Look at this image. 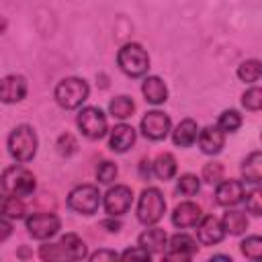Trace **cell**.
<instances>
[{
	"label": "cell",
	"instance_id": "1",
	"mask_svg": "<svg viewBox=\"0 0 262 262\" xmlns=\"http://www.w3.org/2000/svg\"><path fill=\"white\" fill-rule=\"evenodd\" d=\"M37 145H39V139L31 125H16L8 135V151L20 164L31 162L35 158Z\"/></svg>",
	"mask_w": 262,
	"mask_h": 262
},
{
	"label": "cell",
	"instance_id": "2",
	"mask_svg": "<svg viewBox=\"0 0 262 262\" xmlns=\"http://www.w3.org/2000/svg\"><path fill=\"white\" fill-rule=\"evenodd\" d=\"M90 94V86L84 78H76V76H70V78H63L59 80V84L55 86V102L61 106V108H78L82 106V102L88 98Z\"/></svg>",
	"mask_w": 262,
	"mask_h": 262
},
{
	"label": "cell",
	"instance_id": "3",
	"mask_svg": "<svg viewBox=\"0 0 262 262\" xmlns=\"http://www.w3.org/2000/svg\"><path fill=\"white\" fill-rule=\"evenodd\" d=\"M0 184L4 188V192L8 194H14V196H29L33 194L37 182H35V176L33 172H29L25 166H8L2 176H0Z\"/></svg>",
	"mask_w": 262,
	"mask_h": 262
},
{
	"label": "cell",
	"instance_id": "4",
	"mask_svg": "<svg viewBox=\"0 0 262 262\" xmlns=\"http://www.w3.org/2000/svg\"><path fill=\"white\" fill-rule=\"evenodd\" d=\"M117 63L127 76L139 78L149 68V55L139 43H125L117 53Z\"/></svg>",
	"mask_w": 262,
	"mask_h": 262
},
{
	"label": "cell",
	"instance_id": "5",
	"mask_svg": "<svg viewBox=\"0 0 262 262\" xmlns=\"http://www.w3.org/2000/svg\"><path fill=\"white\" fill-rule=\"evenodd\" d=\"M164 213H166L164 194L154 186L145 188L137 201V219L143 225H154L164 217Z\"/></svg>",
	"mask_w": 262,
	"mask_h": 262
},
{
	"label": "cell",
	"instance_id": "6",
	"mask_svg": "<svg viewBox=\"0 0 262 262\" xmlns=\"http://www.w3.org/2000/svg\"><path fill=\"white\" fill-rule=\"evenodd\" d=\"M100 190L94 184L74 186L68 194V207L80 215H94L100 207Z\"/></svg>",
	"mask_w": 262,
	"mask_h": 262
},
{
	"label": "cell",
	"instance_id": "7",
	"mask_svg": "<svg viewBox=\"0 0 262 262\" xmlns=\"http://www.w3.org/2000/svg\"><path fill=\"white\" fill-rule=\"evenodd\" d=\"M78 129L90 137V139H100L106 133V115L98 106H84L78 113Z\"/></svg>",
	"mask_w": 262,
	"mask_h": 262
},
{
	"label": "cell",
	"instance_id": "8",
	"mask_svg": "<svg viewBox=\"0 0 262 262\" xmlns=\"http://www.w3.org/2000/svg\"><path fill=\"white\" fill-rule=\"evenodd\" d=\"M59 217L53 213H33L27 217V229L35 239H49L59 231Z\"/></svg>",
	"mask_w": 262,
	"mask_h": 262
},
{
	"label": "cell",
	"instance_id": "9",
	"mask_svg": "<svg viewBox=\"0 0 262 262\" xmlns=\"http://www.w3.org/2000/svg\"><path fill=\"white\" fill-rule=\"evenodd\" d=\"M133 201V192L129 186L125 184H115L113 188H108V192L104 194V211L111 217H121L129 211Z\"/></svg>",
	"mask_w": 262,
	"mask_h": 262
},
{
	"label": "cell",
	"instance_id": "10",
	"mask_svg": "<svg viewBox=\"0 0 262 262\" xmlns=\"http://www.w3.org/2000/svg\"><path fill=\"white\" fill-rule=\"evenodd\" d=\"M141 133L151 141L164 139L170 133V117L162 111H147L141 119Z\"/></svg>",
	"mask_w": 262,
	"mask_h": 262
},
{
	"label": "cell",
	"instance_id": "11",
	"mask_svg": "<svg viewBox=\"0 0 262 262\" xmlns=\"http://www.w3.org/2000/svg\"><path fill=\"white\" fill-rule=\"evenodd\" d=\"M196 252V242L186 235V233H176L168 239L166 244V260H176V262H184L190 260Z\"/></svg>",
	"mask_w": 262,
	"mask_h": 262
},
{
	"label": "cell",
	"instance_id": "12",
	"mask_svg": "<svg viewBox=\"0 0 262 262\" xmlns=\"http://www.w3.org/2000/svg\"><path fill=\"white\" fill-rule=\"evenodd\" d=\"M25 96H27V80L23 76L10 74L0 80V102L14 104L20 102Z\"/></svg>",
	"mask_w": 262,
	"mask_h": 262
},
{
	"label": "cell",
	"instance_id": "13",
	"mask_svg": "<svg viewBox=\"0 0 262 262\" xmlns=\"http://www.w3.org/2000/svg\"><path fill=\"white\" fill-rule=\"evenodd\" d=\"M196 227V237L201 244L205 246H213V244H219L223 237H225V229L221 225V221L213 215H207V217H201V221L194 225Z\"/></svg>",
	"mask_w": 262,
	"mask_h": 262
},
{
	"label": "cell",
	"instance_id": "14",
	"mask_svg": "<svg viewBox=\"0 0 262 262\" xmlns=\"http://www.w3.org/2000/svg\"><path fill=\"white\" fill-rule=\"evenodd\" d=\"M244 199V184L239 180H219L217 182V190H215V201L221 207H233Z\"/></svg>",
	"mask_w": 262,
	"mask_h": 262
},
{
	"label": "cell",
	"instance_id": "15",
	"mask_svg": "<svg viewBox=\"0 0 262 262\" xmlns=\"http://www.w3.org/2000/svg\"><path fill=\"white\" fill-rule=\"evenodd\" d=\"M201 217H203V209L192 201H184L176 205L172 213V223L180 229H186V227H194L201 221Z\"/></svg>",
	"mask_w": 262,
	"mask_h": 262
},
{
	"label": "cell",
	"instance_id": "16",
	"mask_svg": "<svg viewBox=\"0 0 262 262\" xmlns=\"http://www.w3.org/2000/svg\"><path fill=\"white\" fill-rule=\"evenodd\" d=\"M199 145H201V151L207 154V156H215L223 149L225 145V133L217 127V125H209L205 129L199 131Z\"/></svg>",
	"mask_w": 262,
	"mask_h": 262
},
{
	"label": "cell",
	"instance_id": "17",
	"mask_svg": "<svg viewBox=\"0 0 262 262\" xmlns=\"http://www.w3.org/2000/svg\"><path fill=\"white\" fill-rule=\"evenodd\" d=\"M135 129L131 127V125H125V123H121V125H115L113 129H111V137H108V147L113 149V151H117V154H125L133 143H135Z\"/></svg>",
	"mask_w": 262,
	"mask_h": 262
},
{
	"label": "cell",
	"instance_id": "18",
	"mask_svg": "<svg viewBox=\"0 0 262 262\" xmlns=\"http://www.w3.org/2000/svg\"><path fill=\"white\" fill-rule=\"evenodd\" d=\"M141 92H143L145 100L151 102V104H162L168 98L166 82L162 78H158V76H147L143 80V84H141Z\"/></svg>",
	"mask_w": 262,
	"mask_h": 262
},
{
	"label": "cell",
	"instance_id": "19",
	"mask_svg": "<svg viewBox=\"0 0 262 262\" xmlns=\"http://www.w3.org/2000/svg\"><path fill=\"white\" fill-rule=\"evenodd\" d=\"M199 137V125L192 119H182L172 131V141L178 147H190Z\"/></svg>",
	"mask_w": 262,
	"mask_h": 262
},
{
	"label": "cell",
	"instance_id": "20",
	"mask_svg": "<svg viewBox=\"0 0 262 262\" xmlns=\"http://www.w3.org/2000/svg\"><path fill=\"white\" fill-rule=\"evenodd\" d=\"M137 244L141 248H145L149 254H158V252H164L166 250V244H168V235L164 229L160 227H149L145 229L139 237H137Z\"/></svg>",
	"mask_w": 262,
	"mask_h": 262
},
{
	"label": "cell",
	"instance_id": "21",
	"mask_svg": "<svg viewBox=\"0 0 262 262\" xmlns=\"http://www.w3.org/2000/svg\"><path fill=\"white\" fill-rule=\"evenodd\" d=\"M57 244L63 250V256L66 258H70V260H82V258H86V244L82 242L80 235L66 233Z\"/></svg>",
	"mask_w": 262,
	"mask_h": 262
},
{
	"label": "cell",
	"instance_id": "22",
	"mask_svg": "<svg viewBox=\"0 0 262 262\" xmlns=\"http://www.w3.org/2000/svg\"><path fill=\"white\" fill-rule=\"evenodd\" d=\"M25 203L20 201V196L14 194H0V215L6 219H23L25 217Z\"/></svg>",
	"mask_w": 262,
	"mask_h": 262
},
{
	"label": "cell",
	"instance_id": "23",
	"mask_svg": "<svg viewBox=\"0 0 262 262\" xmlns=\"http://www.w3.org/2000/svg\"><path fill=\"white\" fill-rule=\"evenodd\" d=\"M242 176L246 178V182H252V184H258L262 180V154L260 151H252L244 160Z\"/></svg>",
	"mask_w": 262,
	"mask_h": 262
},
{
	"label": "cell",
	"instance_id": "24",
	"mask_svg": "<svg viewBox=\"0 0 262 262\" xmlns=\"http://www.w3.org/2000/svg\"><path fill=\"white\" fill-rule=\"evenodd\" d=\"M151 172L160 178V180H170L176 174V158L168 151L160 154L154 162H151Z\"/></svg>",
	"mask_w": 262,
	"mask_h": 262
},
{
	"label": "cell",
	"instance_id": "25",
	"mask_svg": "<svg viewBox=\"0 0 262 262\" xmlns=\"http://www.w3.org/2000/svg\"><path fill=\"white\" fill-rule=\"evenodd\" d=\"M221 225H223L225 233H229V235H239V233H244V231L248 229V217H246V213L231 209V211H227V213L223 215Z\"/></svg>",
	"mask_w": 262,
	"mask_h": 262
},
{
	"label": "cell",
	"instance_id": "26",
	"mask_svg": "<svg viewBox=\"0 0 262 262\" xmlns=\"http://www.w3.org/2000/svg\"><path fill=\"white\" fill-rule=\"evenodd\" d=\"M133 111H135V102H133V98L127 96V94L115 96V98L108 102V113H111L113 117H117V119H127V117L133 115Z\"/></svg>",
	"mask_w": 262,
	"mask_h": 262
},
{
	"label": "cell",
	"instance_id": "27",
	"mask_svg": "<svg viewBox=\"0 0 262 262\" xmlns=\"http://www.w3.org/2000/svg\"><path fill=\"white\" fill-rule=\"evenodd\" d=\"M260 76H262V63L258 59H246L237 66V78L242 82L252 84V82H258Z\"/></svg>",
	"mask_w": 262,
	"mask_h": 262
},
{
	"label": "cell",
	"instance_id": "28",
	"mask_svg": "<svg viewBox=\"0 0 262 262\" xmlns=\"http://www.w3.org/2000/svg\"><path fill=\"white\" fill-rule=\"evenodd\" d=\"M239 125H242V115L237 113V111H233V108H229V111H223L221 115H219V121H217V127L223 131V133H233V131H237L239 129Z\"/></svg>",
	"mask_w": 262,
	"mask_h": 262
},
{
	"label": "cell",
	"instance_id": "29",
	"mask_svg": "<svg viewBox=\"0 0 262 262\" xmlns=\"http://www.w3.org/2000/svg\"><path fill=\"white\" fill-rule=\"evenodd\" d=\"M176 188H178L180 194L192 196V194H196V192L201 190V180H199L194 174H182V176L178 178V182H176Z\"/></svg>",
	"mask_w": 262,
	"mask_h": 262
},
{
	"label": "cell",
	"instance_id": "30",
	"mask_svg": "<svg viewBox=\"0 0 262 262\" xmlns=\"http://www.w3.org/2000/svg\"><path fill=\"white\" fill-rule=\"evenodd\" d=\"M242 254L250 260H260L262 258V237L250 235L242 242Z\"/></svg>",
	"mask_w": 262,
	"mask_h": 262
},
{
	"label": "cell",
	"instance_id": "31",
	"mask_svg": "<svg viewBox=\"0 0 262 262\" xmlns=\"http://www.w3.org/2000/svg\"><path fill=\"white\" fill-rule=\"evenodd\" d=\"M117 174H119L117 164H115V162H111V160L100 162V164H98V168H96V178H98V182H100V184H111V182H115Z\"/></svg>",
	"mask_w": 262,
	"mask_h": 262
},
{
	"label": "cell",
	"instance_id": "32",
	"mask_svg": "<svg viewBox=\"0 0 262 262\" xmlns=\"http://www.w3.org/2000/svg\"><path fill=\"white\" fill-rule=\"evenodd\" d=\"M242 104H244L248 111H260V108H262V90H260L258 86L246 90L244 96H242Z\"/></svg>",
	"mask_w": 262,
	"mask_h": 262
},
{
	"label": "cell",
	"instance_id": "33",
	"mask_svg": "<svg viewBox=\"0 0 262 262\" xmlns=\"http://www.w3.org/2000/svg\"><path fill=\"white\" fill-rule=\"evenodd\" d=\"M223 178V166L219 162H209L203 168V180H207L209 184H217Z\"/></svg>",
	"mask_w": 262,
	"mask_h": 262
},
{
	"label": "cell",
	"instance_id": "34",
	"mask_svg": "<svg viewBox=\"0 0 262 262\" xmlns=\"http://www.w3.org/2000/svg\"><path fill=\"white\" fill-rule=\"evenodd\" d=\"M246 209L256 217L262 215V192L258 188H254L246 194Z\"/></svg>",
	"mask_w": 262,
	"mask_h": 262
},
{
	"label": "cell",
	"instance_id": "35",
	"mask_svg": "<svg viewBox=\"0 0 262 262\" xmlns=\"http://www.w3.org/2000/svg\"><path fill=\"white\" fill-rule=\"evenodd\" d=\"M39 256L43 260H63L66 258L63 256V250L59 248V244H45V246H41Z\"/></svg>",
	"mask_w": 262,
	"mask_h": 262
},
{
	"label": "cell",
	"instance_id": "36",
	"mask_svg": "<svg viewBox=\"0 0 262 262\" xmlns=\"http://www.w3.org/2000/svg\"><path fill=\"white\" fill-rule=\"evenodd\" d=\"M57 151H59L61 156H72V154L76 151V139H74L70 133L59 135V139H57Z\"/></svg>",
	"mask_w": 262,
	"mask_h": 262
},
{
	"label": "cell",
	"instance_id": "37",
	"mask_svg": "<svg viewBox=\"0 0 262 262\" xmlns=\"http://www.w3.org/2000/svg\"><path fill=\"white\" fill-rule=\"evenodd\" d=\"M119 258H123V260H149L151 254H149L145 248L137 246V248H133V250H125Z\"/></svg>",
	"mask_w": 262,
	"mask_h": 262
},
{
	"label": "cell",
	"instance_id": "38",
	"mask_svg": "<svg viewBox=\"0 0 262 262\" xmlns=\"http://www.w3.org/2000/svg\"><path fill=\"white\" fill-rule=\"evenodd\" d=\"M119 258V254L117 252H113V250H98V252H94L92 256H90V260H117Z\"/></svg>",
	"mask_w": 262,
	"mask_h": 262
},
{
	"label": "cell",
	"instance_id": "39",
	"mask_svg": "<svg viewBox=\"0 0 262 262\" xmlns=\"http://www.w3.org/2000/svg\"><path fill=\"white\" fill-rule=\"evenodd\" d=\"M10 231H12V225L8 223V219H6V217H2V215H0V242H4V239L10 235Z\"/></svg>",
	"mask_w": 262,
	"mask_h": 262
},
{
	"label": "cell",
	"instance_id": "40",
	"mask_svg": "<svg viewBox=\"0 0 262 262\" xmlns=\"http://www.w3.org/2000/svg\"><path fill=\"white\" fill-rule=\"evenodd\" d=\"M139 174H141L143 178H147V176L151 174V162H149V160L143 158V160L139 162Z\"/></svg>",
	"mask_w": 262,
	"mask_h": 262
},
{
	"label": "cell",
	"instance_id": "41",
	"mask_svg": "<svg viewBox=\"0 0 262 262\" xmlns=\"http://www.w3.org/2000/svg\"><path fill=\"white\" fill-rule=\"evenodd\" d=\"M102 227H106L108 231H115L117 233L121 229V223L119 221H113V219H106V221H102Z\"/></svg>",
	"mask_w": 262,
	"mask_h": 262
},
{
	"label": "cell",
	"instance_id": "42",
	"mask_svg": "<svg viewBox=\"0 0 262 262\" xmlns=\"http://www.w3.org/2000/svg\"><path fill=\"white\" fill-rule=\"evenodd\" d=\"M6 29V23H4V18H0V33Z\"/></svg>",
	"mask_w": 262,
	"mask_h": 262
}]
</instances>
